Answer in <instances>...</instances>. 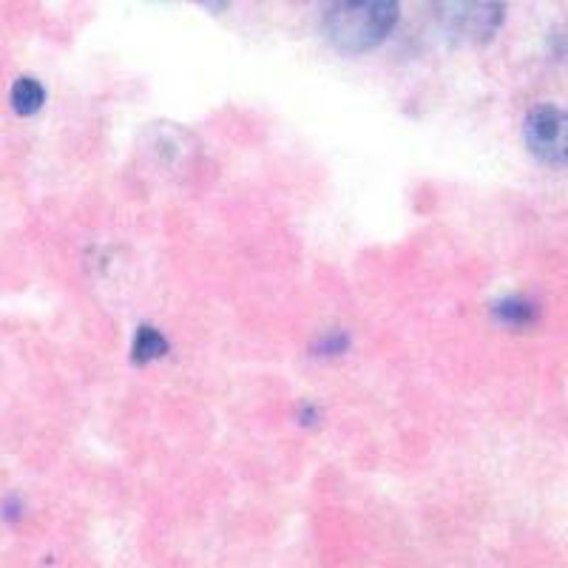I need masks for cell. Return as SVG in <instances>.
Instances as JSON below:
<instances>
[{"instance_id":"obj_5","label":"cell","mask_w":568,"mask_h":568,"mask_svg":"<svg viewBox=\"0 0 568 568\" xmlns=\"http://www.w3.org/2000/svg\"><path fill=\"white\" fill-rule=\"evenodd\" d=\"M169 353V342L156 333L154 327H140L134 342V358L140 364H149L154 358H162V355Z\"/></svg>"},{"instance_id":"obj_2","label":"cell","mask_w":568,"mask_h":568,"mask_svg":"<svg viewBox=\"0 0 568 568\" xmlns=\"http://www.w3.org/2000/svg\"><path fill=\"white\" fill-rule=\"evenodd\" d=\"M526 149L535 160L551 169L568 165V111L557 105H537L524 123Z\"/></svg>"},{"instance_id":"obj_3","label":"cell","mask_w":568,"mask_h":568,"mask_svg":"<svg viewBox=\"0 0 568 568\" xmlns=\"http://www.w3.org/2000/svg\"><path fill=\"white\" fill-rule=\"evenodd\" d=\"M449 27L475 43H486L506 18V0H440Z\"/></svg>"},{"instance_id":"obj_4","label":"cell","mask_w":568,"mask_h":568,"mask_svg":"<svg viewBox=\"0 0 568 568\" xmlns=\"http://www.w3.org/2000/svg\"><path fill=\"white\" fill-rule=\"evenodd\" d=\"M45 103V91L38 80L32 78H20L18 83L12 85V105L18 114L29 116L34 111H40V105Z\"/></svg>"},{"instance_id":"obj_6","label":"cell","mask_w":568,"mask_h":568,"mask_svg":"<svg viewBox=\"0 0 568 568\" xmlns=\"http://www.w3.org/2000/svg\"><path fill=\"white\" fill-rule=\"evenodd\" d=\"M495 313L500 322L511 324V327H524V324L535 322V304L526 302V298H506V302L497 304Z\"/></svg>"},{"instance_id":"obj_1","label":"cell","mask_w":568,"mask_h":568,"mask_svg":"<svg viewBox=\"0 0 568 568\" xmlns=\"http://www.w3.org/2000/svg\"><path fill=\"white\" fill-rule=\"evenodd\" d=\"M398 0H327L324 34L338 52L364 54L393 34Z\"/></svg>"}]
</instances>
